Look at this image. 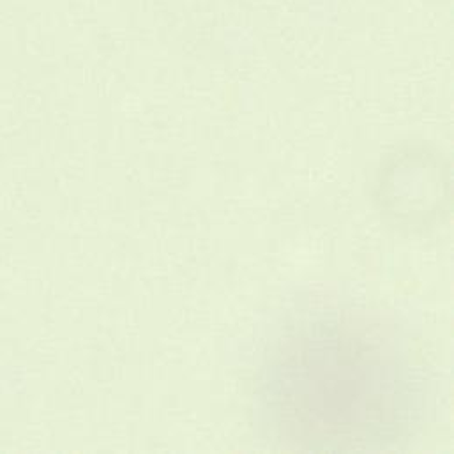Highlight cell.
I'll return each instance as SVG.
<instances>
[{"mask_svg":"<svg viewBox=\"0 0 454 454\" xmlns=\"http://www.w3.org/2000/svg\"><path fill=\"white\" fill-rule=\"evenodd\" d=\"M262 411L285 444L363 451L411 434L423 379L409 340L377 311L327 302L299 309L269 345Z\"/></svg>","mask_w":454,"mask_h":454,"instance_id":"cell-1","label":"cell"}]
</instances>
